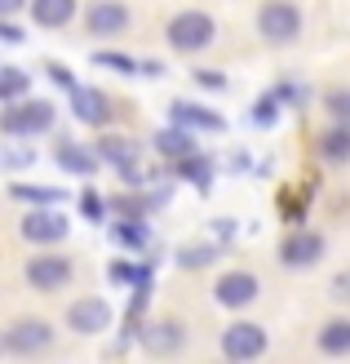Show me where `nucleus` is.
<instances>
[{
	"label": "nucleus",
	"instance_id": "4be33fe9",
	"mask_svg": "<svg viewBox=\"0 0 350 364\" xmlns=\"http://www.w3.org/2000/svg\"><path fill=\"white\" fill-rule=\"evenodd\" d=\"M173 165H177V178H187V182H195L199 191H209V182H213V165H209V156L191 151V156L173 160Z\"/></svg>",
	"mask_w": 350,
	"mask_h": 364
},
{
	"label": "nucleus",
	"instance_id": "72a5a7b5",
	"mask_svg": "<svg viewBox=\"0 0 350 364\" xmlns=\"http://www.w3.org/2000/svg\"><path fill=\"white\" fill-rule=\"evenodd\" d=\"M0 41H5V45H23V27H13L9 18H0Z\"/></svg>",
	"mask_w": 350,
	"mask_h": 364
},
{
	"label": "nucleus",
	"instance_id": "bb28decb",
	"mask_svg": "<svg viewBox=\"0 0 350 364\" xmlns=\"http://www.w3.org/2000/svg\"><path fill=\"white\" fill-rule=\"evenodd\" d=\"M213 258H217V245H191V249H182V253H177V262H182V267H191V271L209 267Z\"/></svg>",
	"mask_w": 350,
	"mask_h": 364
},
{
	"label": "nucleus",
	"instance_id": "c756f323",
	"mask_svg": "<svg viewBox=\"0 0 350 364\" xmlns=\"http://www.w3.org/2000/svg\"><path fill=\"white\" fill-rule=\"evenodd\" d=\"M111 218H146V200L116 196V200H111Z\"/></svg>",
	"mask_w": 350,
	"mask_h": 364
},
{
	"label": "nucleus",
	"instance_id": "a211bd4d",
	"mask_svg": "<svg viewBox=\"0 0 350 364\" xmlns=\"http://www.w3.org/2000/svg\"><path fill=\"white\" fill-rule=\"evenodd\" d=\"M155 151L169 156V160H182V156L195 151V138H191V129L173 124V129H160V134H155Z\"/></svg>",
	"mask_w": 350,
	"mask_h": 364
},
{
	"label": "nucleus",
	"instance_id": "aec40b11",
	"mask_svg": "<svg viewBox=\"0 0 350 364\" xmlns=\"http://www.w3.org/2000/svg\"><path fill=\"white\" fill-rule=\"evenodd\" d=\"M111 235L128 249H146L151 240V227H146V218H111Z\"/></svg>",
	"mask_w": 350,
	"mask_h": 364
},
{
	"label": "nucleus",
	"instance_id": "393cba45",
	"mask_svg": "<svg viewBox=\"0 0 350 364\" xmlns=\"http://www.w3.org/2000/svg\"><path fill=\"white\" fill-rule=\"evenodd\" d=\"M13 200H31V205H58V200H67L62 187H31V182H18L13 187Z\"/></svg>",
	"mask_w": 350,
	"mask_h": 364
},
{
	"label": "nucleus",
	"instance_id": "ddd939ff",
	"mask_svg": "<svg viewBox=\"0 0 350 364\" xmlns=\"http://www.w3.org/2000/svg\"><path fill=\"white\" fill-rule=\"evenodd\" d=\"M98 151H102V160L106 165H116L120 173H124V182H142V173H138V142H128V138H111L106 134L102 142H98Z\"/></svg>",
	"mask_w": 350,
	"mask_h": 364
},
{
	"label": "nucleus",
	"instance_id": "7ed1b4c3",
	"mask_svg": "<svg viewBox=\"0 0 350 364\" xmlns=\"http://www.w3.org/2000/svg\"><path fill=\"white\" fill-rule=\"evenodd\" d=\"M213 36H217L213 18L199 14V9H182L173 23H169V45H173L177 53H199V49H209Z\"/></svg>",
	"mask_w": 350,
	"mask_h": 364
},
{
	"label": "nucleus",
	"instance_id": "5701e85b",
	"mask_svg": "<svg viewBox=\"0 0 350 364\" xmlns=\"http://www.w3.org/2000/svg\"><path fill=\"white\" fill-rule=\"evenodd\" d=\"M31 89V76L23 67H0V102H13Z\"/></svg>",
	"mask_w": 350,
	"mask_h": 364
},
{
	"label": "nucleus",
	"instance_id": "412c9836",
	"mask_svg": "<svg viewBox=\"0 0 350 364\" xmlns=\"http://www.w3.org/2000/svg\"><path fill=\"white\" fill-rule=\"evenodd\" d=\"M98 160H102V156H89V147H76V142H62V147H58V165H62L67 173L89 178V173L98 169Z\"/></svg>",
	"mask_w": 350,
	"mask_h": 364
},
{
	"label": "nucleus",
	"instance_id": "c85d7f7f",
	"mask_svg": "<svg viewBox=\"0 0 350 364\" xmlns=\"http://www.w3.org/2000/svg\"><path fill=\"white\" fill-rule=\"evenodd\" d=\"M94 63H98V67H111V71H124V76H128V71H142V63L124 58V53H106V49L94 53Z\"/></svg>",
	"mask_w": 350,
	"mask_h": 364
},
{
	"label": "nucleus",
	"instance_id": "423d86ee",
	"mask_svg": "<svg viewBox=\"0 0 350 364\" xmlns=\"http://www.w3.org/2000/svg\"><path fill=\"white\" fill-rule=\"evenodd\" d=\"M262 351H266V329H262V324L235 320L231 329L222 333V355L226 360H257Z\"/></svg>",
	"mask_w": 350,
	"mask_h": 364
},
{
	"label": "nucleus",
	"instance_id": "20e7f679",
	"mask_svg": "<svg viewBox=\"0 0 350 364\" xmlns=\"http://www.w3.org/2000/svg\"><path fill=\"white\" fill-rule=\"evenodd\" d=\"M71 276H76V267H71L67 253H35V258H27V284L40 289V294H58V289L71 284Z\"/></svg>",
	"mask_w": 350,
	"mask_h": 364
},
{
	"label": "nucleus",
	"instance_id": "cd10ccee",
	"mask_svg": "<svg viewBox=\"0 0 350 364\" xmlns=\"http://www.w3.org/2000/svg\"><path fill=\"white\" fill-rule=\"evenodd\" d=\"M106 276H111L116 284H128V280H133V284H151V267H142V271H133V267H128V262H111V267H106Z\"/></svg>",
	"mask_w": 350,
	"mask_h": 364
},
{
	"label": "nucleus",
	"instance_id": "1a4fd4ad",
	"mask_svg": "<svg viewBox=\"0 0 350 364\" xmlns=\"http://www.w3.org/2000/svg\"><path fill=\"white\" fill-rule=\"evenodd\" d=\"M67 231H71V223L53 209H35L23 218V240H31V245H58V240H67Z\"/></svg>",
	"mask_w": 350,
	"mask_h": 364
},
{
	"label": "nucleus",
	"instance_id": "39448f33",
	"mask_svg": "<svg viewBox=\"0 0 350 364\" xmlns=\"http://www.w3.org/2000/svg\"><path fill=\"white\" fill-rule=\"evenodd\" d=\"M0 347L18 351V355H35V351H49L53 347V329L45 320H18L0 333Z\"/></svg>",
	"mask_w": 350,
	"mask_h": 364
},
{
	"label": "nucleus",
	"instance_id": "f257e3e1",
	"mask_svg": "<svg viewBox=\"0 0 350 364\" xmlns=\"http://www.w3.org/2000/svg\"><path fill=\"white\" fill-rule=\"evenodd\" d=\"M53 102H45V98H31V102H23V98H13V102H5V112H0V129L5 134H18V138H31V134H49L53 129Z\"/></svg>",
	"mask_w": 350,
	"mask_h": 364
},
{
	"label": "nucleus",
	"instance_id": "6e6552de",
	"mask_svg": "<svg viewBox=\"0 0 350 364\" xmlns=\"http://www.w3.org/2000/svg\"><path fill=\"white\" fill-rule=\"evenodd\" d=\"M319 258H324V235H315V231H288L280 240L284 267H315Z\"/></svg>",
	"mask_w": 350,
	"mask_h": 364
},
{
	"label": "nucleus",
	"instance_id": "9b49d317",
	"mask_svg": "<svg viewBox=\"0 0 350 364\" xmlns=\"http://www.w3.org/2000/svg\"><path fill=\"white\" fill-rule=\"evenodd\" d=\"M138 342L146 347V355H173V351L187 347V329L177 320H160V324H146L138 333Z\"/></svg>",
	"mask_w": 350,
	"mask_h": 364
},
{
	"label": "nucleus",
	"instance_id": "c9c22d12",
	"mask_svg": "<svg viewBox=\"0 0 350 364\" xmlns=\"http://www.w3.org/2000/svg\"><path fill=\"white\" fill-rule=\"evenodd\" d=\"M5 165H13V169H18V165H31V151H9Z\"/></svg>",
	"mask_w": 350,
	"mask_h": 364
},
{
	"label": "nucleus",
	"instance_id": "9d476101",
	"mask_svg": "<svg viewBox=\"0 0 350 364\" xmlns=\"http://www.w3.org/2000/svg\"><path fill=\"white\" fill-rule=\"evenodd\" d=\"M67 324L76 333H102V329H111V306H106L102 298H80V302H71L67 306Z\"/></svg>",
	"mask_w": 350,
	"mask_h": 364
},
{
	"label": "nucleus",
	"instance_id": "0eeeda50",
	"mask_svg": "<svg viewBox=\"0 0 350 364\" xmlns=\"http://www.w3.org/2000/svg\"><path fill=\"white\" fill-rule=\"evenodd\" d=\"M257 294H262V280H257L253 271H226V276L217 280V289H213L217 306H231V311H239V306H248Z\"/></svg>",
	"mask_w": 350,
	"mask_h": 364
},
{
	"label": "nucleus",
	"instance_id": "f3484780",
	"mask_svg": "<svg viewBox=\"0 0 350 364\" xmlns=\"http://www.w3.org/2000/svg\"><path fill=\"white\" fill-rule=\"evenodd\" d=\"M319 156L328 165H346L350 160V124H333V129L319 134Z\"/></svg>",
	"mask_w": 350,
	"mask_h": 364
},
{
	"label": "nucleus",
	"instance_id": "473e14b6",
	"mask_svg": "<svg viewBox=\"0 0 350 364\" xmlns=\"http://www.w3.org/2000/svg\"><path fill=\"white\" fill-rule=\"evenodd\" d=\"M195 85H204V89H217V94H222V89H226V76H222V71H195Z\"/></svg>",
	"mask_w": 350,
	"mask_h": 364
},
{
	"label": "nucleus",
	"instance_id": "7c9ffc66",
	"mask_svg": "<svg viewBox=\"0 0 350 364\" xmlns=\"http://www.w3.org/2000/svg\"><path fill=\"white\" fill-rule=\"evenodd\" d=\"M80 213L89 218V223H102V213H106V209H102V200H98L94 191H84V196H80Z\"/></svg>",
	"mask_w": 350,
	"mask_h": 364
},
{
	"label": "nucleus",
	"instance_id": "e433bc0d",
	"mask_svg": "<svg viewBox=\"0 0 350 364\" xmlns=\"http://www.w3.org/2000/svg\"><path fill=\"white\" fill-rule=\"evenodd\" d=\"M333 289H337V298H350V276H337Z\"/></svg>",
	"mask_w": 350,
	"mask_h": 364
},
{
	"label": "nucleus",
	"instance_id": "6ab92c4d",
	"mask_svg": "<svg viewBox=\"0 0 350 364\" xmlns=\"http://www.w3.org/2000/svg\"><path fill=\"white\" fill-rule=\"evenodd\" d=\"M315 342L324 355H350V320H328Z\"/></svg>",
	"mask_w": 350,
	"mask_h": 364
},
{
	"label": "nucleus",
	"instance_id": "b1692460",
	"mask_svg": "<svg viewBox=\"0 0 350 364\" xmlns=\"http://www.w3.org/2000/svg\"><path fill=\"white\" fill-rule=\"evenodd\" d=\"M280 120V94H262L253 102V112H248V124H257V129H270V124Z\"/></svg>",
	"mask_w": 350,
	"mask_h": 364
},
{
	"label": "nucleus",
	"instance_id": "f8f14e48",
	"mask_svg": "<svg viewBox=\"0 0 350 364\" xmlns=\"http://www.w3.org/2000/svg\"><path fill=\"white\" fill-rule=\"evenodd\" d=\"M84 27H89V36H120L128 27V9L120 0H98V5L84 9Z\"/></svg>",
	"mask_w": 350,
	"mask_h": 364
},
{
	"label": "nucleus",
	"instance_id": "4468645a",
	"mask_svg": "<svg viewBox=\"0 0 350 364\" xmlns=\"http://www.w3.org/2000/svg\"><path fill=\"white\" fill-rule=\"evenodd\" d=\"M71 116H76L80 124H106L111 102H106V94H98V89L76 85V89H71Z\"/></svg>",
	"mask_w": 350,
	"mask_h": 364
},
{
	"label": "nucleus",
	"instance_id": "f03ea898",
	"mask_svg": "<svg viewBox=\"0 0 350 364\" xmlns=\"http://www.w3.org/2000/svg\"><path fill=\"white\" fill-rule=\"evenodd\" d=\"M257 31H262V41H270V45L297 41V31H302V9L292 5V0H266V5L257 9Z\"/></svg>",
	"mask_w": 350,
	"mask_h": 364
},
{
	"label": "nucleus",
	"instance_id": "2eb2a0df",
	"mask_svg": "<svg viewBox=\"0 0 350 364\" xmlns=\"http://www.w3.org/2000/svg\"><path fill=\"white\" fill-rule=\"evenodd\" d=\"M169 116H173V124H182V129H213V134H222V129H226V120H222V116L209 112V107H195V102H173V107H169Z\"/></svg>",
	"mask_w": 350,
	"mask_h": 364
},
{
	"label": "nucleus",
	"instance_id": "f704fd0d",
	"mask_svg": "<svg viewBox=\"0 0 350 364\" xmlns=\"http://www.w3.org/2000/svg\"><path fill=\"white\" fill-rule=\"evenodd\" d=\"M23 5H27V0H0V18H13Z\"/></svg>",
	"mask_w": 350,
	"mask_h": 364
},
{
	"label": "nucleus",
	"instance_id": "2f4dec72",
	"mask_svg": "<svg viewBox=\"0 0 350 364\" xmlns=\"http://www.w3.org/2000/svg\"><path fill=\"white\" fill-rule=\"evenodd\" d=\"M45 71H49V80H53V85H62V89H67V94L76 89V76H71L62 63H45Z\"/></svg>",
	"mask_w": 350,
	"mask_h": 364
},
{
	"label": "nucleus",
	"instance_id": "dca6fc26",
	"mask_svg": "<svg viewBox=\"0 0 350 364\" xmlns=\"http://www.w3.org/2000/svg\"><path fill=\"white\" fill-rule=\"evenodd\" d=\"M31 18L35 27H67L76 18V0H31Z\"/></svg>",
	"mask_w": 350,
	"mask_h": 364
},
{
	"label": "nucleus",
	"instance_id": "a878e982",
	"mask_svg": "<svg viewBox=\"0 0 350 364\" xmlns=\"http://www.w3.org/2000/svg\"><path fill=\"white\" fill-rule=\"evenodd\" d=\"M324 107L337 124H350V89H328L324 94Z\"/></svg>",
	"mask_w": 350,
	"mask_h": 364
}]
</instances>
